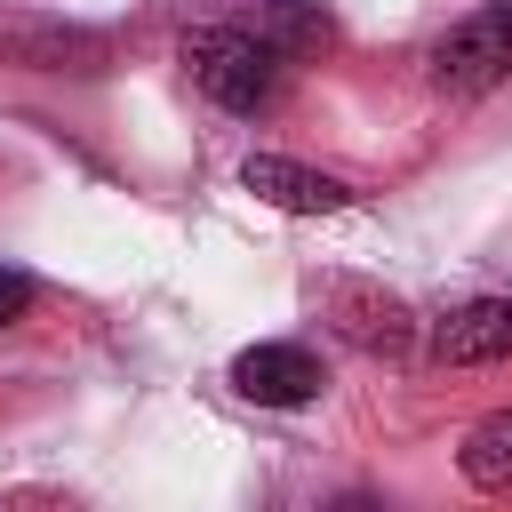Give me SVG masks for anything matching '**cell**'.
Returning a JSON list of instances; mask_svg holds the SVG:
<instances>
[{
	"instance_id": "4",
	"label": "cell",
	"mask_w": 512,
	"mask_h": 512,
	"mask_svg": "<svg viewBox=\"0 0 512 512\" xmlns=\"http://www.w3.org/2000/svg\"><path fill=\"white\" fill-rule=\"evenodd\" d=\"M424 360H432V368H488V360H512V296H472V304L440 312L432 336H424Z\"/></svg>"
},
{
	"instance_id": "2",
	"label": "cell",
	"mask_w": 512,
	"mask_h": 512,
	"mask_svg": "<svg viewBox=\"0 0 512 512\" xmlns=\"http://www.w3.org/2000/svg\"><path fill=\"white\" fill-rule=\"evenodd\" d=\"M496 80H512V0H488L432 40V88L440 96H488Z\"/></svg>"
},
{
	"instance_id": "9",
	"label": "cell",
	"mask_w": 512,
	"mask_h": 512,
	"mask_svg": "<svg viewBox=\"0 0 512 512\" xmlns=\"http://www.w3.org/2000/svg\"><path fill=\"white\" fill-rule=\"evenodd\" d=\"M32 296H40V280L16 272V264H0V328H16V320L32 312Z\"/></svg>"
},
{
	"instance_id": "3",
	"label": "cell",
	"mask_w": 512,
	"mask_h": 512,
	"mask_svg": "<svg viewBox=\"0 0 512 512\" xmlns=\"http://www.w3.org/2000/svg\"><path fill=\"white\" fill-rule=\"evenodd\" d=\"M312 304H320L328 328H336L344 344H360V352H384V360H408V352H416V312H408L392 288H376V280L328 272V280H312Z\"/></svg>"
},
{
	"instance_id": "8",
	"label": "cell",
	"mask_w": 512,
	"mask_h": 512,
	"mask_svg": "<svg viewBox=\"0 0 512 512\" xmlns=\"http://www.w3.org/2000/svg\"><path fill=\"white\" fill-rule=\"evenodd\" d=\"M456 472H464L472 488H488V496H504V488H512V408H496V416H480V424L464 432Z\"/></svg>"
},
{
	"instance_id": "1",
	"label": "cell",
	"mask_w": 512,
	"mask_h": 512,
	"mask_svg": "<svg viewBox=\"0 0 512 512\" xmlns=\"http://www.w3.org/2000/svg\"><path fill=\"white\" fill-rule=\"evenodd\" d=\"M184 72H192V88H200L208 104H224V112H264V104L280 96V80H288V56H280L272 40H256L248 24L216 16V24L184 32Z\"/></svg>"
},
{
	"instance_id": "6",
	"label": "cell",
	"mask_w": 512,
	"mask_h": 512,
	"mask_svg": "<svg viewBox=\"0 0 512 512\" xmlns=\"http://www.w3.org/2000/svg\"><path fill=\"white\" fill-rule=\"evenodd\" d=\"M320 384L328 376L304 344H248L232 360V392L256 400V408H304V400H320Z\"/></svg>"
},
{
	"instance_id": "5",
	"label": "cell",
	"mask_w": 512,
	"mask_h": 512,
	"mask_svg": "<svg viewBox=\"0 0 512 512\" xmlns=\"http://www.w3.org/2000/svg\"><path fill=\"white\" fill-rule=\"evenodd\" d=\"M240 184H248L264 208H280V216H336V208L360 200L344 176H320V168L280 160V152H248V160H240Z\"/></svg>"
},
{
	"instance_id": "7",
	"label": "cell",
	"mask_w": 512,
	"mask_h": 512,
	"mask_svg": "<svg viewBox=\"0 0 512 512\" xmlns=\"http://www.w3.org/2000/svg\"><path fill=\"white\" fill-rule=\"evenodd\" d=\"M224 16H232V24H248L256 40H272L288 64H296V56H320V48L336 40L328 8H312V0H232Z\"/></svg>"
}]
</instances>
